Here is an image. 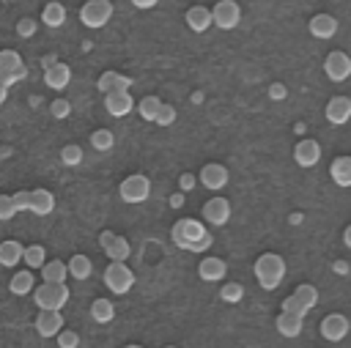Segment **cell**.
I'll return each instance as SVG.
<instances>
[{"label":"cell","mask_w":351,"mask_h":348,"mask_svg":"<svg viewBox=\"0 0 351 348\" xmlns=\"http://www.w3.org/2000/svg\"><path fill=\"white\" fill-rule=\"evenodd\" d=\"M170 238L176 241V247H181L186 252H206L214 244V238H211V233H206L203 222L200 219H192V216L178 219L170 227Z\"/></svg>","instance_id":"1"},{"label":"cell","mask_w":351,"mask_h":348,"mask_svg":"<svg viewBox=\"0 0 351 348\" xmlns=\"http://www.w3.org/2000/svg\"><path fill=\"white\" fill-rule=\"evenodd\" d=\"M252 271H255V279H258V285L263 290H274L282 282V277H285V260L277 252H263L255 260Z\"/></svg>","instance_id":"2"},{"label":"cell","mask_w":351,"mask_h":348,"mask_svg":"<svg viewBox=\"0 0 351 348\" xmlns=\"http://www.w3.org/2000/svg\"><path fill=\"white\" fill-rule=\"evenodd\" d=\"M69 285L66 282H41L36 290H33V301L38 310H52V312H60L69 301Z\"/></svg>","instance_id":"3"},{"label":"cell","mask_w":351,"mask_h":348,"mask_svg":"<svg viewBox=\"0 0 351 348\" xmlns=\"http://www.w3.org/2000/svg\"><path fill=\"white\" fill-rule=\"evenodd\" d=\"M118 195H121L123 203H143V200H148V195H151V181H148V175H143V173L126 175V178L121 181V186H118Z\"/></svg>","instance_id":"4"},{"label":"cell","mask_w":351,"mask_h":348,"mask_svg":"<svg viewBox=\"0 0 351 348\" xmlns=\"http://www.w3.org/2000/svg\"><path fill=\"white\" fill-rule=\"evenodd\" d=\"M104 285L115 293V296H123L132 290L134 285V271L126 266V263H107L104 269Z\"/></svg>","instance_id":"5"},{"label":"cell","mask_w":351,"mask_h":348,"mask_svg":"<svg viewBox=\"0 0 351 348\" xmlns=\"http://www.w3.org/2000/svg\"><path fill=\"white\" fill-rule=\"evenodd\" d=\"M112 16V3L110 0H88L80 8V22L85 27H104Z\"/></svg>","instance_id":"6"},{"label":"cell","mask_w":351,"mask_h":348,"mask_svg":"<svg viewBox=\"0 0 351 348\" xmlns=\"http://www.w3.org/2000/svg\"><path fill=\"white\" fill-rule=\"evenodd\" d=\"M241 19V8L236 0H219L211 8V25H217L219 30H233Z\"/></svg>","instance_id":"7"},{"label":"cell","mask_w":351,"mask_h":348,"mask_svg":"<svg viewBox=\"0 0 351 348\" xmlns=\"http://www.w3.org/2000/svg\"><path fill=\"white\" fill-rule=\"evenodd\" d=\"M324 71H326V77H329L332 82H343V79L351 77V58H348L346 52L335 49V52L326 55V60H324Z\"/></svg>","instance_id":"8"},{"label":"cell","mask_w":351,"mask_h":348,"mask_svg":"<svg viewBox=\"0 0 351 348\" xmlns=\"http://www.w3.org/2000/svg\"><path fill=\"white\" fill-rule=\"evenodd\" d=\"M197 178H200V184H203L206 189L217 192V189H222V186L228 184L230 175H228V167H225V164H219V162H208V164L200 167Z\"/></svg>","instance_id":"9"},{"label":"cell","mask_w":351,"mask_h":348,"mask_svg":"<svg viewBox=\"0 0 351 348\" xmlns=\"http://www.w3.org/2000/svg\"><path fill=\"white\" fill-rule=\"evenodd\" d=\"M200 216L208 222V225H225L228 219H230V203L225 200V197H208L206 203H203V211H200Z\"/></svg>","instance_id":"10"},{"label":"cell","mask_w":351,"mask_h":348,"mask_svg":"<svg viewBox=\"0 0 351 348\" xmlns=\"http://www.w3.org/2000/svg\"><path fill=\"white\" fill-rule=\"evenodd\" d=\"M33 326H36V332L41 337H58L63 332V315L60 312H52V310H38Z\"/></svg>","instance_id":"11"},{"label":"cell","mask_w":351,"mask_h":348,"mask_svg":"<svg viewBox=\"0 0 351 348\" xmlns=\"http://www.w3.org/2000/svg\"><path fill=\"white\" fill-rule=\"evenodd\" d=\"M321 334H324V340H329V343L343 340V337L348 334V318L340 315V312L326 315V318L321 321Z\"/></svg>","instance_id":"12"},{"label":"cell","mask_w":351,"mask_h":348,"mask_svg":"<svg viewBox=\"0 0 351 348\" xmlns=\"http://www.w3.org/2000/svg\"><path fill=\"white\" fill-rule=\"evenodd\" d=\"M132 85H134L132 77H123V74H118V71H104V74L99 77V82H96V88H99L104 96H107V93H115V90L129 93Z\"/></svg>","instance_id":"13"},{"label":"cell","mask_w":351,"mask_h":348,"mask_svg":"<svg viewBox=\"0 0 351 348\" xmlns=\"http://www.w3.org/2000/svg\"><path fill=\"white\" fill-rule=\"evenodd\" d=\"M293 159L299 167H313L321 159V145L315 140H299L293 148Z\"/></svg>","instance_id":"14"},{"label":"cell","mask_w":351,"mask_h":348,"mask_svg":"<svg viewBox=\"0 0 351 348\" xmlns=\"http://www.w3.org/2000/svg\"><path fill=\"white\" fill-rule=\"evenodd\" d=\"M351 118V99L348 96H332L326 104V121L335 126H343Z\"/></svg>","instance_id":"15"},{"label":"cell","mask_w":351,"mask_h":348,"mask_svg":"<svg viewBox=\"0 0 351 348\" xmlns=\"http://www.w3.org/2000/svg\"><path fill=\"white\" fill-rule=\"evenodd\" d=\"M225 274H228V263L222 258H203L197 266V277L206 282H219L225 279Z\"/></svg>","instance_id":"16"},{"label":"cell","mask_w":351,"mask_h":348,"mask_svg":"<svg viewBox=\"0 0 351 348\" xmlns=\"http://www.w3.org/2000/svg\"><path fill=\"white\" fill-rule=\"evenodd\" d=\"M104 107H107L110 115L123 118V115L132 112L134 99H132V93H121V90H115V93H107V96H104Z\"/></svg>","instance_id":"17"},{"label":"cell","mask_w":351,"mask_h":348,"mask_svg":"<svg viewBox=\"0 0 351 348\" xmlns=\"http://www.w3.org/2000/svg\"><path fill=\"white\" fill-rule=\"evenodd\" d=\"M44 82H47V88H52V90H63V88L71 82V69H69L66 63H52V66L44 71Z\"/></svg>","instance_id":"18"},{"label":"cell","mask_w":351,"mask_h":348,"mask_svg":"<svg viewBox=\"0 0 351 348\" xmlns=\"http://www.w3.org/2000/svg\"><path fill=\"white\" fill-rule=\"evenodd\" d=\"M186 27L189 30H195V33H203V30H208L211 27V8H206V5H192V8H186Z\"/></svg>","instance_id":"19"},{"label":"cell","mask_w":351,"mask_h":348,"mask_svg":"<svg viewBox=\"0 0 351 348\" xmlns=\"http://www.w3.org/2000/svg\"><path fill=\"white\" fill-rule=\"evenodd\" d=\"M52 208H55V195L49 192V189H33L30 192V214H38V216H47V214H52Z\"/></svg>","instance_id":"20"},{"label":"cell","mask_w":351,"mask_h":348,"mask_svg":"<svg viewBox=\"0 0 351 348\" xmlns=\"http://www.w3.org/2000/svg\"><path fill=\"white\" fill-rule=\"evenodd\" d=\"M335 30H337V19H335L332 14H315V16L310 19V33H313L315 38H332Z\"/></svg>","instance_id":"21"},{"label":"cell","mask_w":351,"mask_h":348,"mask_svg":"<svg viewBox=\"0 0 351 348\" xmlns=\"http://www.w3.org/2000/svg\"><path fill=\"white\" fill-rule=\"evenodd\" d=\"M329 175L337 186H351V156H337L329 164Z\"/></svg>","instance_id":"22"},{"label":"cell","mask_w":351,"mask_h":348,"mask_svg":"<svg viewBox=\"0 0 351 348\" xmlns=\"http://www.w3.org/2000/svg\"><path fill=\"white\" fill-rule=\"evenodd\" d=\"M129 252H132V244L123 236H112V241L104 247V255L110 258V263H126Z\"/></svg>","instance_id":"23"},{"label":"cell","mask_w":351,"mask_h":348,"mask_svg":"<svg viewBox=\"0 0 351 348\" xmlns=\"http://www.w3.org/2000/svg\"><path fill=\"white\" fill-rule=\"evenodd\" d=\"M22 255H25V247H22L19 241L8 238V241L0 244V266L11 269V266H16V263L22 260Z\"/></svg>","instance_id":"24"},{"label":"cell","mask_w":351,"mask_h":348,"mask_svg":"<svg viewBox=\"0 0 351 348\" xmlns=\"http://www.w3.org/2000/svg\"><path fill=\"white\" fill-rule=\"evenodd\" d=\"M66 269H69V274H71L74 279H88V277H90V271H93V263H90V258H88V255L77 252V255H71V258H69Z\"/></svg>","instance_id":"25"},{"label":"cell","mask_w":351,"mask_h":348,"mask_svg":"<svg viewBox=\"0 0 351 348\" xmlns=\"http://www.w3.org/2000/svg\"><path fill=\"white\" fill-rule=\"evenodd\" d=\"M302 321H304V318H299V315L280 312L274 326H277V332H280L282 337H299V332H302Z\"/></svg>","instance_id":"26"},{"label":"cell","mask_w":351,"mask_h":348,"mask_svg":"<svg viewBox=\"0 0 351 348\" xmlns=\"http://www.w3.org/2000/svg\"><path fill=\"white\" fill-rule=\"evenodd\" d=\"M90 318H93L96 323H110V321L115 318L112 301H110V299H93V304H90Z\"/></svg>","instance_id":"27"},{"label":"cell","mask_w":351,"mask_h":348,"mask_svg":"<svg viewBox=\"0 0 351 348\" xmlns=\"http://www.w3.org/2000/svg\"><path fill=\"white\" fill-rule=\"evenodd\" d=\"M66 274H69V269H66L63 260H47V263L41 266L44 282H66Z\"/></svg>","instance_id":"28"},{"label":"cell","mask_w":351,"mask_h":348,"mask_svg":"<svg viewBox=\"0 0 351 348\" xmlns=\"http://www.w3.org/2000/svg\"><path fill=\"white\" fill-rule=\"evenodd\" d=\"M63 19H66V8H63L60 3H47V5H44V11H41V22H44L47 27H60Z\"/></svg>","instance_id":"29"},{"label":"cell","mask_w":351,"mask_h":348,"mask_svg":"<svg viewBox=\"0 0 351 348\" xmlns=\"http://www.w3.org/2000/svg\"><path fill=\"white\" fill-rule=\"evenodd\" d=\"M8 290H11L14 296L30 293V290H33V274H30V271H16V274L11 277V282H8Z\"/></svg>","instance_id":"30"},{"label":"cell","mask_w":351,"mask_h":348,"mask_svg":"<svg viewBox=\"0 0 351 348\" xmlns=\"http://www.w3.org/2000/svg\"><path fill=\"white\" fill-rule=\"evenodd\" d=\"M162 104H165V101H162L159 96H143V99L137 101V110H140V115H143L145 121H156V112H159Z\"/></svg>","instance_id":"31"},{"label":"cell","mask_w":351,"mask_h":348,"mask_svg":"<svg viewBox=\"0 0 351 348\" xmlns=\"http://www.w3.org/2000/svg\"><path fill=\"white\" fill-rule=\"evenodd\" d=\"M22 260H25L30 269H41V266H44V260H47V249H44L41 244H30V247H25Z\"/></svg>","instance_id":"32"},{"label":"cell","mask_w":351,"mask_h":348,"mask_svg":"<svg viewBox=\"0 0 351 348\" xmlns=\"http://www.w3.org/2000/svg\"><path fill=\"white\" fill-rule=\"evenodd\" d=\"M293 296H296V301H299L307 312H310V310L315 307V301H318V290H315L313 285H307V282H304V285H299V288L293 290Z\"/></svg>","instance_id":"33"},{"label":"cell","mask_w":351,"mask_h":348,"mask_svg":"<svg viewBox=\"0 0 351 348\" xmlns=\"http://www.w3.org/2000/svg\"><path fill=\"white\" fill-rule=\"evenodd\" d=\"M90 145H93L96 151H110V148L115 145V134H112L110 129H96V132L90 134Z\"/></svg>","instance_id":"34"},{"label":"cell","mask_w":351,"mask_h":348,"mask_svg":"<svg viewBox=\"0 0 351 348\" xmlns=\"http://www.w3.org/2000/svg\"><path fill=\"white\" fill-rule=\"evenodd\" d=\"M241 296H244V285H241V282H225V285L219 288V299L228 301V304L241 301Z\"/></svg>","instance_id":"35"},{"label":"cell","mask_w":351,"mask_h":348,"mask_svg":"<svg viewBox=\"0 0 351 348\" xmlns=\"http://www.w3.org/2000/svg\"><path fill=\"white\" fill-rule=\"evenodd\" d=\"M16 66H22V58L16 49H0V71L3 74H11Z\"/></svg>","instance_id":"36"},{"label":"cell","mask_w":351,"mask_h":348,"mask_svg":"<svg viewBox=\"0 0 351 348\" xmlns=\"http://www.w3.org/2000/svg\"><path fill=\"white\" fill-rule=\"evenodd\" d=\"M60 162L69 164V167H77V164L82 162V148H80V145H63V151H60Z\"/></svg>","instance_id":"37"},{"label":"cell","mask_w":351,"mask_h":348,"mask_svg":"<svg viewBox=\"0 0 351 348\" xmlns=\"http://www.w3.org/2000/svg\"><path fill=\"white\" fill-rule=\"evenodd\" d=\"M16 216V206L11 195H0V222H8Z\"/></svg>","instance_id":"38"},{"label":"cell","mask_w":351,"mask_h":348,"mask_svg":"<svg viewBox=\"0 0 351 348\" xmlns=\"http://www.w3.org/2000/svg\"><path fill=\"white\" fill-rule=\"evenodd\" d=\"M154 123H156V126H170V123H176V107H173V104H162Z\"/></svg>","instance_id":"39"},{"label":"cell","mask_w":351,"mask_h":348,"mask_svg":"<svg viewBox=\"0 0 351 348\" xmlns=\"http://www.w3.org/2000/svg\"><path fill=\"white\" fill-rule=\"evenodd\" d=\"M282 312H291V315H299V318H304V315H307V310L296 301V296H293V293L282 299Z\"/></svg>","instance_id":"40"},{"label":"cell","mask_w":351,"mask_h":348,"mask_svg":"<svg viewBox=\"0 0 351 348\" xmlns=\"http://www.w3.org/2000/svg\"><path fill=\"white\" fill-rule=\"evenodd\" d=\"M77 345H80V334H77V332L63 329V332L58 334V348H77Z\"/></svg>","instance_id":"41"},{"label":"cell","mask_w":351,"mask_h":348,"mask_svg":"<svg viewBox=\"0 0 351 348\" xmlns=\"http://www.w3.org/2000/svg\"><path fill=\"white\" fill-rule=\"evenodd\" d=\"M36 27H38V22H36V19H30V16H25V19H19V22H16V33H19L22 38H30V36L36 33Z\"/></svg>","instance_id":"42"},{"label":"cell","mask_w":351,"mask_h":348,"mask_svg":"<svg viewBox=\"0 0 351 348\" xmlns=\"http://www.w3.org/2000/svg\"><path fill=\"white\" fill-rule=\"evenodd\" d=\"M49 112H52L55 118H69V112H71V104H69L66 99H55V101L49 104Z\"/></svg>","instance_id":"43"},{"label":"cell","mask_w":351,"mask_h":348,"mask_svg":"<svg viewBox=\"0 0 351 348\" xmlns=\"http://www.w3.org/2000/svg\"><path fill=\"white\" fill-rule=\"evenodd\" d=\"M11 197H14L16 214H19V211H27V208H30V192H25V189H22V192H14Z\"/></svg>","instance_id":"44"},{"label":"cell","mask_w":351,"mask_h":348,"mask_svg":"<svg viewBox=\"0 0 351 348\" xmlns=\"http://www.w3.org/2000/svg\"><path fill=\"white\" fill-rule=\"evenodd\" d=\"M195 181H197V178H195V175H192V173H184V175H181V178H178V186H181V189H184V192H189V189H192V186H195Z\"/></svg>","instance_id":"45"},{"label":"cell","mask_w":351,"mask_h":348,"mask_svg":"<svg viewBox=\"0 0 351 348\" xmlns=\"http://www.w3.org/2000/svg\"><path fill=\"white\" fill-rule=\"evenodd\" d=\"M11 77H14V82H19V79H25L27 77V66L22 63V66H16L14 71H11Z\"/></svg>","instance_id":"46"},{"label":"cell","mask_w":351,"mask_h":348,"mask_svg":"<svg viewBox=\"0 0 351 348\" xmlns=\"http://www.w3.org/2000/svg\"><path fill=\"white\" fill-rule=\"evenodd\" d=\"M269 96H271V99H282V96H285V88H282L280 82H274V85L269 88Z\"/></svg>","instance_id":"47"},{"label":"cell","mask_w":351,"mask_h":348,"mask_svg":"<svg viewBox=\"0 0 351 348\" xmlns=\"http://www.w3.org/2000/svg\"><path fill=\"white\" fill-rule=\"evenodd\" d=\"M112 236H115V233H112V230H101V233H99V247H101V249H104V247H107V244H110V241H112Z\"/></svg>","instance_id":"48"},{"label":"cell","mask_w":351,"mask_h":348,"mask_svg":"<svg viewBox=\"0 0 351 348\" xmlns=\"http://www.w3.org/2000/svg\"><path fill=\"white\" fill-rule=\"evenodd\" d=\"M137 8H156V0H132Z\"/></svg>","instance_id":"49"},{"label":"cell","mask_w":351,"mask_h":348,"mask_svg":"<svg viewBox=\"0 0 351 348\" xmlns=\"http://www.w3.org/2000/svg\"><path fill=\"white\" fill-rule=\"evenodd\" d=\"M170 206H173V208L184 206V195H173V197H170Z\"/></svg>","instance_id":"50"},{"label":"cell","mask_w":351,"mask_h":348,"mask_svg":"<svg viewBox=\"0 0 351 348\" xmlns=\"http://www.w3.org/2000/svg\"><path fill=\"white\" fill-rule=\"evenodd\" d=\"M343 241H346V247L351 249V225H348V227L343 230Z\"/></svg>","instance_id":"51"},{"label":"cell","mask_w":351,"mask_h":348,"mask_svg":"<svg viewBox=\"0 0 351 348\" xmlns=\"http://www.w3.org/2000/svg\"><path fill=\"white\" fill-rule=\"evenodd\" d=\"M5 96H8V90H5V88H0V104L5 101Z\"/></svg>","instance_id":"52"},{"label":"cell","mask_w":351,"mask_h":348,"mask_svg":"<svg viewBox=\"0 0 351 348\" xmlns=\"http://www.w3.org/2000/svg\"><path fill=\"white\" fill-rule=\"evenodd\" d=\"M123 348H143V345H137V343H132V345H123Z\"/></svg>","instance_id":"53"},{"label":"cell","mask_w":351,"mask_h":348,"mask_svg":"<svg viewBox=\"0 0 351 348\" xmlns=\"http://www.w3.org/2000/svg\"><path fill=\"white\" fill-rule=\"evenodd\" d=\"M165 348H176V345H165Z\"/></svg>","instance_id":"54"}]
</instances>
